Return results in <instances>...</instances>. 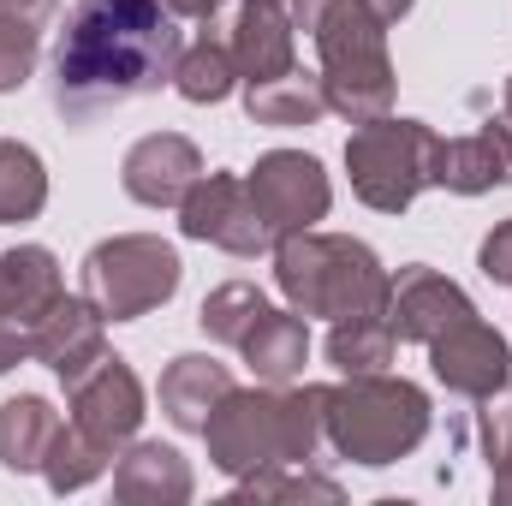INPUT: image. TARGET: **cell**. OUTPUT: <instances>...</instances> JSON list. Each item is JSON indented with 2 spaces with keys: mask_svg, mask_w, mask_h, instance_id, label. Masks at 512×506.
Segmentation results:
<instances>
[{
  "mask_svg": "<svg viewBox=\"0 0 512 506\" xmlns=\"http://www.w3.org/2000/svg\"><path fill=\"white\" fill-rule=\"evenodd\" d=\"M179 30L161 0H78L54 48V108L90 120L173 84Z\"/></svg>",
  "mask_w": 512,
  "mask_h": 506,
  "instance_id": "6da1fadb",
  "label": "cell"
},
{
  "mask_svg": "<svg viewBox=\"0 0 512 506\" xmlns=\"http://www.w3.org/2000/svg\"><path fill=\"white\" fill-rule=\"evenodd\" d=\"M209 465L256 477L268 465H304L322 441V387H233L209 423Z\"/></svg>",
  "mask_w": 512,
  "mask_h": 506,
  "instance_id": "7a4b0ae2",
  "label": "cell"
},
{
  "mask_svg": "<svg viewBox=\"0 0 512 506\" xmlns=\"http://www.w3.org/2000/svg\"><path fill=\"white\" fill-rule=\"evenodd\" d=\"M274 286L286 292L298 316L346 322V316H387L393 274L364 239L304 227V233L274 239Z\"/></svg>",
  "mask_w": 512,
  "mask_h": 506,
  "instance_id": "3957f363",
  "label": "cell"
},
{
  "mask_svg": "<svg viewBox=\"0 0 512 506\" xmlns=\"http://www.w3.org/2000/svg\"><path fill=\"white\" fill-rule=\"evenodd\" d=\"M322 435L352 465H393L429 435V393L405 376H346L322 387Z\"/></svg>",
  "mask_w": 512,
  "mask_h": 506,
  "instance_id": "277c9868",
  "label": "cell"
},
{
  "mask_svg": "<svg viewBox=\"0 0 512 506\" xmlns=\"http://www.w3.org/2000/svg\"><path fill=\"white\" fill-rule=\"evenodd\" d=\"M316 54H322V90L328 114L370 126L393 114V60H387V24L364 0H334L328 18L316 24Z\"/></svg>",
  "mask_w": 512,
  "mask_h": 506,
  "instance_id": "5b68a950",
  "label": "cell"
},
{
  "mask_svg": "<svg viewBox=\"0 0 512 506\" xmlns=\"http://www.w3.org/2000/svg\"><path fill=\"white\" fill-rule=\"evenodd\" d=\"M435 149L441 137L423 126V120H370V126L352 131L346 143V173H352V191L382 209V215H405L429 185H435Z\"/></svg>",
  "mask_w": 512,
  "mask_h": 506,
  "instance_id": "8992f818",
  "label": "cell"
},
{
  "mask_svg": "<svg viewBox=\"0 0 512 506\" xmlns=\"http://www.w3.org/2000/svg\"><path fill=\"white\" fill-rule=\"evenodd\" d=\"M185 280V262L155 233H120L84 256V298L102 310V322H137L155 304H167Z\"/></svg>",
  "mask_w": 512,
  "mask_h": 506,
  "instance_id": "52a82bcc",
  "label": "cell"
},
{
  "mask_svg": "<svg viewBox=\"0 0 512 506\" xmlns=\"http://www.w3.org/2000/svg\"><path fill=\"white\" fill-rule=\"evenodd\" d=\"M245 185H251L256 215L268 221L274 239L316 227L328 215V203H334V185H328L322 161L304 155V149H268L251 173H245Z\"/></svg>",
  "mask_w": 512,
  "mask_h": 506,
  "instance_id": "ba28073f",
  "label": "cell"
},
{
  "mask_svg": "<svg viewBox=\"0 0 512 506\" xmlns=\"http://www.w3.org/2000/svg\"><path fill=\"white\" fill-rule=\"evenodd\" d=\"M179 233L197 245H221L227 256H262L274 245L268 221L251 203V185L239 173H203L179 203Z\"/></svg>",
  "mask_w": 512,
  "mask_h": 506,
  "instance_id": "9c48e42d",
  "label": "cell"
},
{
  "mask_svg": "<svg viewBox=\"0 0 512 506\" xmlns=\"http://www.w3.org/2000/svg\"><path fill=\"white\" fill-rule=\"evenodd\" d=\"M429 370H435V381H441L447 393L489 399V393H501L512 381V346L483 322V316H471V322L447 328L441 340H429Z\"/></svg>",
  "mask_w": 512,
  "mask_h": 506,
  "instance_id": "30bf717a",
  "label": "cell"
},
{
  "mask_svg": "<svg viewBox=\"0 0 512 506\" xmlns=\"http://www.w3.org/2000/svg\"><path fill=\"white\" fill-rule=\"evenodd\" d=\"M72 423L90 441L114 447V453L137 435V423H143V381L131 376L126 358L108 352L96 370H84V376L72 381Z\"/></svg>",
  "mask_w": 512,
  "mask_h": 506,
  "instance_id": "8fae6325",
  "label": "cell"
},
{
  "mask_svg": "<svg viewBox=\"0 0 512 506\" xmlns=\"http://www.w3.org/2000/svg\"><path fill=\"white\" fill-rule=\"evenodd\" d=\"M30 358H36V364H48L54 376L72 387L84 370H96V364L108 358L102 310H96L90 298H66V292H60V298L30 322Z\"/></svg>",
  "mask_w": 512,
  "mask_h": 506,
  "instance_id": "7c38bea8",
  "label": "cell"
},
{
  "mask_svg": "<svg viewBox=\"0 0 512 506\" xmlns=\"http://www.w3.org/2000/svg\"><path fill=\"white\" fill-rule=\"evenodd\" d=\"M471 316H477V304H471L447 274H435V268H423V262H411V268L393 274L387 322H393L399 340L429 346V340H441L447 328H459V322H471Z\"/></svg>",
  "mask_w": 512,
  "mask_h": 506,
  "instance_id": "4fadbf2b",
  "label": "cell"
},
{
  "mask_svg": "<svg viewBox=\"0 0 512 506\" xmlns=\"http://www.w3.org/2000/svg\"><path fill=\"white\" fill-rule=\"evenodd\" d=\"M120 179H126L131 203H143V209H179L185 191L203 179V155L179 131H149V137H137L126 149Z\"/></svg>",
  "mask_w": 512,
  "mask_h": 506,
  "instance_id": "5bb4252c",
  "label": "cell"
},
{
  "mask_svg": "<svg viewBox=\"0 0 512 506\" xmlns=\"http://www.w3.org/2000/svg\"><path fill=\"white\" fill-rule=\"evenodd\" d=\"M435 185L459 191V197H483L495 185H512V120H489L465 137H447L435 149Z\"/></svg>",
  "mask_w": 512,
  "mask_h": 506,
  "instance_id": "9a60e30c",
  "label": "cell"
},
{
  "mask_svg": "<svg viewBox=\"0 0 512 506\" xmlns=\"http://www.w3.org/2000/svg\"><path fill=\"white\" fill-rule=\"evenodd\" d=\"M191 465L179 447L161 441H126L114 465V495L126 506H185L191 501Z\"/></svg>",
  "mask_w": 512,
  "mask_h": 506,
  "instance_id": "2e32d148",
  "label": "cell"
},
{
  "mask_svg": "<svg viewBox=\"0 0 512 506\" xmlns=\"http://www.w3.org/2000/svg\"><path fill=\"white\" fill-rule=\"evenodd\" d=\"M292 36L298 30H292V18H286L280 0H245L239 18H233V30H227L239 78L245 84H262V78L292 72Z\"/></svg>",
  "mask_w": 512,
  "mask_h": 506,
  "instance_id": "e0dca14e",
  "label": "cell"
},
{
  "mask_svg": "<svg viewBox=\"0 0 512 506\" xmlns=\"http://www.w3.org/2000/svg\"><path fill=\"white\" fill-rule=\"evenodd\" d=\"M227 393H233L227 364H215V358H203V352H179V358L161 370V411H167V423L185 429V435H203L209 411H215Z\"/></svg>",
  "mask_w": 512,
  "mask_h": 506,
  "instance_id": "ac0fdd59",
  "label": "cell"
},
{
  "mask_svg": "<svg viewBox=\"0 0 512 506\" xmlns=\"http://www.w3.org/2000/svg\"><path fill=\"white\" fill-rule=\"evenodd\" d=\"M239 352H245V364L256 370V381H268V387H292V381L304 376V364H310V328L298 322V310H262L256 316V328L239 340Z\"/></svg>",
  "mask_w": 512,
  "mask_h": 506,
  "instance_id": "d6986e66",
  "label": "cell"
},
{
  "mask_svg": "<svg viewBox=\"0 0 512 506\" xmlns=\"http://www.w3.org/2000/svg\"><path fill=\"white\" fill-rule=\"evenodd\" d=\"M60 292H66V286H60V262H54V251L18 245V251L0 256V316H6V322H24V328H30Z\"/></svg>",
  "mask_w": 512,
  "mask_h": 506,
  "instance_id": "ffe728a7",
  "label": "cell"
},
{
  "mask_svg": "<svg viewBox=\"0 0 512 506\" xmlns=\"http://www.w3.org/2000/svg\"><path fill=\"white\" fill-rule=\"evenodd\" d=\"M66 423H60V411L42 399V393H18V399H6L0 405V465L6 471H42V459H48V447H54V435H60Z\"/></svg>",
  "mask_w": 512,
  "mask_h": 506,
  "instance_id": "44dd1931",
  "label": "cell"
},
{
  "mask_svg": "<svg viewBox=\"0 0 512 506\" xmlns=\"http://www.w3.org/2000/svg\"><path fill=\"white\" fill-rule=\"evenodd\" d=\"M245 114H251L256 126H316L322 114H328V90H322V78L316 72H280V78H262V84H245Z\"/></svg>",
  "mask_w": 512,
  "mask_h": 506,
  "instance_id": "7402d4cb",
  "label": "cell"
},
{
  "mask_svg": "<svg viewBox=\"0 0 512 506\" xmlns=\"http://www.w3.org/2000/svg\"><path fill=\"white\" fill-rule=\"evenodd\" d=\"M233 84H239V66H233V42L215 30V18H209V30L197 36V42H185L179 48V66H173V90L185 96V102H197V108H209V102H227L233 96Z\"/></svg>",
  "mask_w": 512,
  "mask_h": 506,
  "instance_id": "603a6c76",
  "label": "cell"
},
{
  "mask_svg": "<svg viewBox=\"0 0 512 506\" xmlns=\"http://www.w3.org/2000/svg\"><path fill=\"white\" fill-rule=\"evenodd\" d=\"M48 203V173H42V155L30 143H12L0 137V227H18V221H36Z\"/></svg>",
  "mask_w": 512,
  "mask_h": 506,
  "instance_id": "cb8c5ba5",
  "label": "cell"
},
{
  "mask_svg": "<svg viewBox=\"0 0 512 506\" xmlns=\"http://www.w3.org/2000/svg\"><path fill=\"white\" fill-rule=\"evenodd\" d=\"M393 346H399V334L387 316H346L328 334V364L340 376H376V370H387Z\"/></svg>",
  "mask_w": 512,
  "mask_h": 506,
  "instance_id": "d4e9b609",
  "label": "cell"
},
{
  "mask_svg": "<svg viewBox=\"0 0 512 506\" xmlns=\"http://www.w3.org/2000/svg\"><path fill=\"white\" fill-rule=\"evenodd\" d=\"M114 459H120L114 447H102V441H90L78 423H66V429L54 435L48 459H42V477H48V489H54V495H78V489H90Z\"/></svg>",
  "mask_w": 512,
  "mask_h": 506,
  "instance_id": "484cf974",
  "label": "cell"
},
{
  "mask_svg": "<svg viewBox=\"0 0 512 506\" xmlns=\"http://www.w3.org/2000/svg\"><path fill=\"white\" fill-rule=\"evenodd\" d=\"M268 310V298H262V286L251 280H227V286H215L209 298H203V334L209 340H221V346H239L245 334L256 328V316Z\"/></svg>",
  "mask_w": 512,
  "mask_h": 506,
  "instance_id": "4316f807",
  "label": "cell"
},
{
  "mask_svg": "<svg viewBox=\"0 0 512 506\" xmlns=\"http://www.w3.org/2000/svg\"><path fill=\"white\" fill-rule=\"evenodd\" d=\"M245 501H340V483L304 471V465H268L256 477H239Z\"/></svg>",
  "mask_w": 512,
  "mask_h": 506,
  "instance_id": "83f0119b",
  "label": "cell"
},
{
  "mask_svg": "<svg viewBox=\"0 0 512 506\" xmlns=\"http://www.w3.org/2000/svg\"><path fill=\"white\" fill-rule=\"evenodd\" d=\"M36 54H42V24H30L18 12H0V96L24 90V78L36 72Z\"/></svg>",
  "mask_w": 512,
  "mask_h": 506,
  "instance_id": "f1b7e54d",
  "label": "cell"
},
{
  "mask_svg": "<svg viewBox=\"0 0 512 506\" xmlns=\"http://www.w3.org/2000/svg\"><path fill=\"white\" fill-rule=\"evenodd\" d=\"M477 268H483L495 286H512V221H501V227L483 239V251H477Z\"/></svg>",
  "mask_w": 512,
  "mask_h": 506,
  "instance_id": "f546056e",
  "label": "cell"
},
{
  "mask_svg": "<svg viewBox=\"0 0 512 506\" xmlns=\"http://www.w3.org/2000/svg\"><path fill=\"white\" fill-rule=\"evenodd\" d=\"M24 358H30V328L0 316V376H6V370H18Z\"/></svg>",
  "mask_w": 512,
  "mask_h": 506,
  "instance_id": "4dcf8cb0",
  "label": "cell"
},
{
  "mask_svg": "<svg viewBox=\"0 0 512 506\" xmlns=\"http://www.w3.org/2000/svg\"><path fill=\"white\" fill-rule=\"evenodd\" d=\"M328 6L334 0H286V18H292V30H310L316 36V24L328 18Z\"/></svg>",
  "mask_w": 512,
  "mask_h": 506,
  "instance_id": "1f68e13d",
  "label": "cell"
},
{
  "mask_svg": "<svg viewBox=\"0 0 512 506\" xmlns=\"http://www.w3.org/2000/svg\"><path fill=\"white\" fill-rule=\"evenodd\" d=\"M173 18H197V24H209L215 12H221V0H161Z\"/></svg>",
  "mask_w": 512,
  "mask_h": 506,
  "instance_id": "d6a6232c",
  "label": "cell"
},
{
  "mask_svg": "<svg viewBox=\"0 0 512 506\" xmlns=\"http://www.w3.org/2000/svg\"><path fill=\"white\" fill-rule=\"evenodd\" d=\"M54 6H60V0H0V12H18V18H30V24H48Z\"/></svg>",
  "mask_w": 512,
  "mask_h": 506,
  "instance_id": "836d02e7",
  "label": "cell"
},
{
  "mask_svg": "<svg viewBox=\"0 0 512 506\" xmlns=\"http://www.w3.org/2000/svg\"><path fill=\"white\" fill-rule=\"evenodd\" d=\"M364 6H370V12H376L382 24H399V18H405V12H411L417 0H364Z\"/></svg>",
  "mask_w": 512,
  "mask_h": 506,
  "instance_id": "e575fe53",
  "label": "cell"
},
{
  "mask_svg": "<svg viewBox=\"0 0 512 506\" xmlns=\"http://www.w3.org/2000/svg\"><path fill=\"white\" fill-rule=\"evenodd\" d=\"M489 471H495V483H489V489H495V501H501V506H512V459H501V465H489Z\"/></svg>",
  "mask_w": 512,
  "mask_h": 506,
  "instance_id": "d590c367",
  "label": "cell"
},
{
  "mask_svg": "<svg viewBox=\"0 0 512 506\" xmlns=\"http://www.w3.org/2000/svg\"><path fill=\"white\" fill-rule=\"evenodd\" d=\"M507 120H512V78H507Z\"/></svg>",
  "mask_w": 512,
  "mask_h": 506,
  "instance_id": "8d00e7d4",
  "label": "cell"
}]
</instances>
